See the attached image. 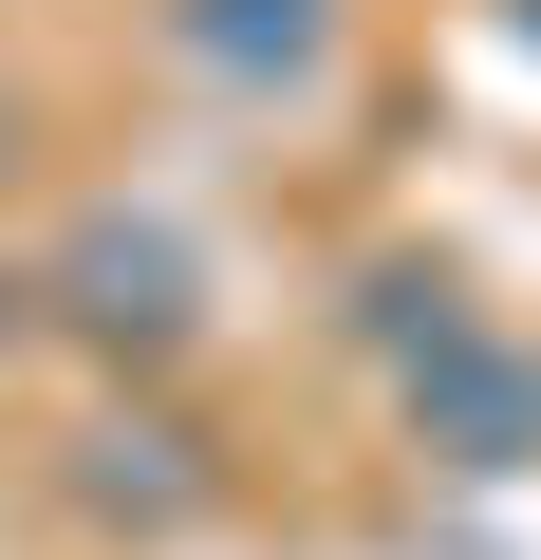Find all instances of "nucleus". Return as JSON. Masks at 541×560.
Returning <instances> with one entry per match:
<instances>
[{
    "label": "nucleus",
    "mask_w": 541,
    "mask_h": 560,
    "mask_svg": "<svg viewBox=\"0 0 541 560\" xmlns=\"http://www.w3.org/2000/svg\"><path fill=\"white\" fill-rule=\"evenodd\" d=\"M522 38H541V0H522Z\"/></svg>",
    "instance_id": "obj_5"
},
{
    "label": "nucleus",
    "mask_w": 541,
    "mask_h": 560,
    "mask_svg": "<svg viewBox=\"0 0 541 560\" xmlns=\"http://www.w3.org/2000/svg\"><path fill=\"white\" fill-rule=\"evenodd\" d=\"M187 57L205 75H299L318 57V0H187Z\"/></svg>",
    "instance_id": "obj_3"
},
{
    "label": "nucleus",
    "mask_w": 541,
    "mask_h": 560,
    "mask_svg": "<svg viewBox=\"0 0 541 560\" xmlns=\"http://www.w3.org/2000/svg\"><path fill=\"white\" fill-rule=\"evenodd\" d=\"M411 393H430V430H448L467 467H522V448H541V374H522V355H485L467 318L430 337V374H411Z\"/></svg>",
    "instance_id": "obj_1"
},
{
    "label": "nucleus",
    "mask_w": 541,
    "mask_h": 560,
    "mask_svg": "<svg viewBox=\"0 0 541 560\" xmlns=\"http://www.w3.org/2000/svg\"><path fill=\"white\" fill-rule=\"evenodd\" d=\"M57 280H75L94 337H187V243H168V224H94Z\"/></svg>",
    "instance_id": "obj_2"
},
{
    "label": "nucleus",
    "mask_w": 541,
    "mask_h": 560,
    "mask_svg": "<svg viewBox=\"0 0 541 560\" xmlns=\"http://www.w3.org/2000/svg\"><path fill=\"white\" fill-rule=\"evenodd\" d=\"M0 337H20V280H0Z\"/></svg>",
    "instance_id": "obj_4"
}]
</instances>
